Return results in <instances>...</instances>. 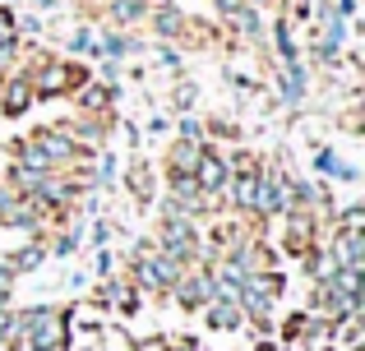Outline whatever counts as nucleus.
<instances>
[{
    "mask_svg": "<svg viewBox=\"0 0 365 351\" xmlns=\"http://www.w3.org/2000/svg\"><path fill=\"white\" fill-rule=\"evenodd\" d=\"M310 236H314V226L305 217H292L287 222V254H305L310 250Z\"/></svg>",
    "mask_w": 365,
    "mask_h": 351,
    "instance_id": "nucleus-5",
    "label": "nucleus"
},
{
    "mask_svg": "<svg viewBox=\"0 0 365 351\" xmlns=\"http://www.w3.org/2000/svg\"><path fill=\"white\" fill-rule=\"evenodd\" d=\"M195 185L204 189V194H217V189L227 185V162H222V157H213V153H199V162H195Z\"/></svg>",
    "mask_w": 365,
    "mask_h": 351,
    "instance_id": "nucleus-3",
    "label": "nucleus"
},
{
    "mask_svg": "<svg viewBox=\"0 0 365 351\" xmlns=\"http://www.w3.org/2000/svg\"><path fill=\"white\" fill-rule=\"evenodd\" d=\"M28 102H33V83L28 79H14V83H0V107L9 111V116H24Z\"/></svg>",
    "mask_w": 365,
    "mask_h": 351,
    "instance_id": "nucleus-4",
    "label": "nucleus"
},
{
    "mask_svg": "<svg viewBox=\"0 0 365 351\" xmlns=\"http://www.w3.org/2000/svg\"><path fill=\"white\" fill-rule=\"evenodd\" d=\"M65 337H70V319L61 310H37L28 315V347L33 351H61Z\"/></svg>",
    "mask_w": 365,
    "mask_h": 351,
    "instance_id": "nucleus-1",
    "label": "nucleus"
},
{
    "mask_svg": "<svg viewBox=\"0 0 365 351\" xmlns=\"http://www.w3.org/2000/svg\"><path fill=\"white\" fill-rule=\"evenodd\" d=\"M28 83H37L42 93H79L83 70L79 65H65V61H46L42 70H37V79H28Z\"/></svg>",
    "mask_w": 365,
    "mask_h": 351,
    "instance_id": "nucleus-2",
    "label": "nucleus"
},
{
    "mask_svg": "<svg viewBox=\"0 0 365 351\" xmlns=\"http://www.w3.org/2000/svg\"><path fill=\"white\" fill-rule=\"evenodd\" d=\"M111 14H116L120 23H130V19L143 14V0H111Z\"/></svg>",
    "mask_w": 365,
    "mask_h": 351,
    "instance_id": "nucleus-6",
    "label": "nucleus"
},
{
    "mask_svg": "<svg viewBox=\"0 0 365 351\" xmlns=\"http://www.w3.org/2000/svg\"><path fill=\"white\" fill-rule=\"evenodd\" d=\"M199 342H190V337H185V342H176V347H171V351H195Z\"/></svg>",
    "mask_w": 365,
    "mask_h": 351,
    "instance_id": "nucleus-7",
    "label": "nucleus"
}]
</instances>
